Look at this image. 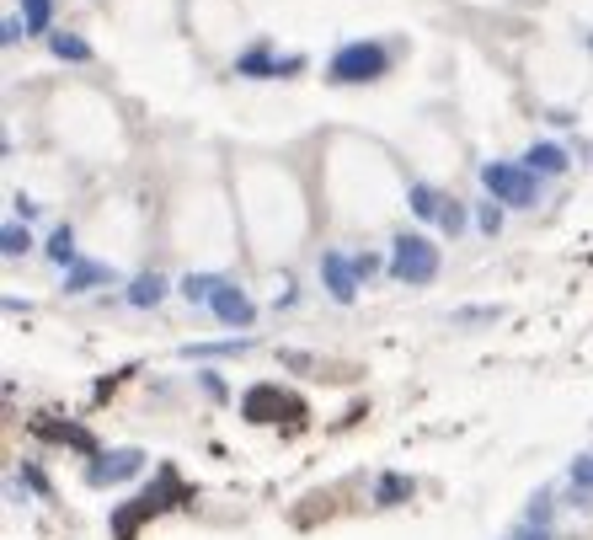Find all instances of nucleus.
Listing matches in <instances>:
<instances>
[{
	"label": "nucleus",
	"mask_w": 593,
	"mask_h": 540,
	"mask_svg": "<svg viewBox=\"0 0 593 540\" xmlns=\"http://www.w3.org/2000/svg\"><path fill=\"white\" fill-rule=\"evenodd\" d=\"M439 268H444V252H439V241H433L428 230H396V236H390V252H385L390 284L428 289L433 279H439Z\"/></svg>",
	"instance_id": "obj_1"
},
{
	"label": "nucleus",
	"mask_w": 593,
	"mask_h": 540,
	"mask_svg": "<svg viewBox=\"0 0 593 540\" xmlns=\"http://www.w3.org/2000/svg\"><path fill=\"white\" fill-rule=\"evenodd\" d=\"M390 75V49L380 38H348L326 59V81L332 86H374Z\"/></svg>",
	"instance_id": "obj_2"
},
{
	"label": "nucleus",
	"mask_w": 593,
	"mask_h": 540,
	"mask_svg": "<svg viewBox=\"0 0 593 540\" xmlns=\"http://www.w3.org/2000/svg\"><path fill=\"white\" fill-rule=\"evenodd\" d=\"M481 177V193L497 198L503 209H535L540 204V172H529L524 161H481L476 166Z\"/></svg>",
	"instance_id": "obj_3"
},
{
	"label": "nucleus",
	"mask_w": 593,
	"mask_h": 540,
	"mask_svg": "<svg viewBox=\"0 0 593 540\" xmlns=\"http://www.w3.org/2000/svg\"><path fill=\"white\" fill-rule=\"evenodd\" d=\"M241 75V81H300L305 75V54H278L268 38L252 43V49L236 54V65H230Z\"/></svg>",
	"instance_id": "obj_4"
},
{
	"label": "nucleus",
	"mask_w": 593,
	"mask_h": 540,
	"mask_svg": "<svg viewBox=\"0 0 593 540\" xmlns=\"http://www.w3.org/2000/svg\"><path fill=\"white\" fill-rule=\"evenodd\" d=\"M209 316L230 332H252L257 327V300L246 295V284L220 279V289H214V300H209Z\"/></svg>",
	"instance_id": "obj_5"
},
{
	"label": "nucleus",
	"mask_w": 593,
	"mask_h": 540,
	"mask_svg": "<svg viewBox=\"0 0 593 540\" xmlns=\"http://www.w3.org/2000/svg\"><path fill=\"white\" fill-rule=\"evenodd\" d=\"M145 466H150V455L129 444V450H113V455H91L86 460V482L91 487H123V482H134Z\"/></svg>",
	"instance_id": "obj_6"
},
{
	"label": "nucleus",
	"mask_w": 593,
	"mask_h": 540,
	"mask_svg": "<svg viewBox=\"0 0 593 540\" xmlns=\"http://www.w3.org/2000/svg\"><path fill=\"white\" fill-rule=\"evenodd\" d=\"M316 273H321V289L337 305H353L358 289H364V279H358V268H353V252H337V246L316 257Z\"/></svg>",
	"instance_id": "obj_7"
},
{
	"label": "nucleus",
	"mask_w": 593,
	"mask_h": 540,
	"mask_svg": "<svg viewBox=\"0 0 593 540\" xmlns=\"http://www.w3.org/2000/svg\"><path fill=\"white\" fill-rule=\"evenodd\" d=\"M102 284H118V268L113 262H102V257H81L75 268H65V295L75 300V295H91V289H102Z\"/></svg>",
	"instance_id": "obj_8"
},
{
	"label": "nucleus",
	"mask_w": 593,
	"mask_h": 540,
	"mask_svg": "<svg viewBox=\"0 0 593 540\" xmlns=\"http://www.w3.org/2000/svg\"><path fill=\"white\" fill-rule=\"evenodd\" d=\"M529 172H540V177H567L572 172V150L561 145V140H535V145H524V156H519Z\"/></svg>",
	"instance_id": "obj_9"
},
{
	"label": "nucleus",
	"mask_w": 593,
	"mask_h": 540,
	"mask_svg": "<svg viewBox=\"0 0 593 540\" xmlns=\"http://www.w3.org/2000/svg\"><path fill=\"white\" fill-rule=\"evenodd\" d=\"M171 289H177V284H171L166 273H150V268H145V273H134V279L123 284V300H129L134 311H155V305H161Z\"/></svg>",
	"instance_id": "obj_10"
},
{
	"label": "nucleus",
	"mask_w": 593,
	"mask_h": 540,
	"mask_svg": "<svg viewBox=\"0 0 593 540\" xmlns=\"http://www.w3.org/2000/svg\"><path fill=\"white\" fill-rule=\"evenodd\" d=\"M177 353L182 359H241V353H252V332H230L220 343H182Z\"/></svg>",
	"instance_id": "obj_11"
},
{
	"label": "nucleus",
	"mask_w": 593,
	"mask_h": 540,
	"mask_svg": "<svg viewBox=\"0 0 593 540\" xmlns=\"http://www.w3.org/2000/svg\"><path fill=\"white\" fill-rule=\"evenodd\" d=\"M444 204H449V193H439L433 182H407V209H412L423 225H439Z\"/></svg>",
	"instance_id": "obj_12"
},
{
	"label": "nucleus",
	"mask_w": 593,
	"mask_h": 540,
	"mask_svg": "<svg viewBox=\"0 0 593 540\" xmlns=\"http://www.w3.org/2000/svg\"><path fill=\"white\" fill-rule=\"evenodd\" d=\"M43 257H49L59 273H65V268H75V262H81V246H75V230H70V225H54V230H49V241H43Z\"/></svg>",
	"instance_id": "obj_13"
},
{
	"label": "nucleus",
	"mask_w": 593,
	"mask_h": 540,
	"mask_svg": "<svg viewBox=\"0 0 593 540\" xmlns=\"http://www.w3.org/2000/svg\"><path fill=\"white\" fill-rule=\"evenodd\" d=\"M43 43H49V54L65 59V65H86V59H91V43H86L81 33H70V27H54Z\"/></svg>",
	"instance_id": "obj_14"
},
{
	"label": "nucleus",
	"mask_w": 593,
	"mask_h": 540,
	"mask_svg": "<svg viewBox=\"0 0 593 540\" xmlns=\"http://www.w3.org/2000/svg\"><path fill=\"white\" fill-rule=\"evenodd\" d=\"M220 279H225V273H182V279H177V295H182L187 305H204V311H209V300H214V289H220Z\"/></svg>",
	"instance_id": "obj_15"
},
{
	"label": "nucleus",
	"mask_w": 593,
	"mask_h": 540,
	"mask_svg": "<svg viewBox=\"0 0 593 540\" xmlns=\"http://www.w3.org/2000/svg\"><path fill=\"white\" fill-rule=\"evenodd\" d=\"M407 498H412V476H401V471H380V476H374V503H380V508H396Z\"/></svg>",
	"instance_id": "obj_16"
},
{
	"label": "nucleus",
	"mask_w": 593,
	"mask_h": 540,
	"mask_svg": "<svg viewBox=\"0 0 593 540\" xmlns=\"http://www.w3.org/2000/svg\"><path fill=\"white\" fill-rule=\"evenodd\" d=\"M503 204L497 198H476V209H471V225H476V236H487V241H497L503 236Z\"/></svg>",
	"instance_id": "obj_17"
},
{
	"label": "nucleus",
	"mask_w": 593,
	"mask_h": 540,
	"mask_svg": "<svg viewBox=\"0 0 593 540\" xmlns=\"http://www.w3.org/2000/svg\"><path fill=\"white\" fill-rule=\"evenodd\" d=\"M27 252H33V230H27V220H6V225H0V257L17 262Z\"/></svg>",
	"instance_id": "obj_18"
},
{
	"label": "nucleus",
	"mask_w": 593,
	"mask_h": 540,
	"mask_svg": "<svg viewBox=\"0 0 593 540\" xmlns=\"http://www.w3.org/2000/svg\"><path fill=\"white\" fill-rule=\"evenodd\" d=\"M17 11H22L27 33H38V38L54 33V0H17Z\"/></svg>",
	"instance_id": "obj_19"
},
{
	"label": "nucleus",
	"mask_w": 593,
	"mask_h": 540,
	"mask_svg": "<svg viewBox=\"0 0 593 540\" xmlns=\"http://www.w3.org/2000/svg\"><path fill=\"white\" fill-rule=\"evenodd\" d=\"M465 225H471V209H465L460 198H449L444 214H439V230H444L449 241H460V236H465Z\"/></svg>",
	"instance_id": "obj_20"
},
{
	"label": "nucleus",
	"mask_w": 593,
	"mask_h": 540,
	"mask_svg": "<svg viewBox=\"0 0 593 540\" xmlns=\"http://www.w3.org/2000/svg\"><path fill=\"white\" fill-rule=\"evenodd\" d=\"M551 519H556V498L551 492H535V498L524 503V524H545V530H551Z\"/></svg>",
	"instance_id": "obj_21"
},
{
	"label": "nucleus",
	"mask_w": 593,
	"mask_h": 540,
	"mask_svg": "<svg viewBox=\"0 0 593 540\" xmlns=\"http://www.w3.org/2000/svg\"><path fill=\"white\" fill-rule=\"evenodd\" d=\"M567 482H572V487H583V492H593V455H572Z\"/></svg>",
	"instance_id": "obj_22"
},
{
	"label": "nucleus",
	"mask_w": 593,
	"mask_h": 540,
	"mask_svg": "<svg viewBox=\"0 0 593 540\" xmlns=\"http://www.w3.org/2000/svg\"><path fill=\"white\" fill-rule=\"evenodd\" d=\"M508 311L503 305H465V311H455V321H503Z\"/></svg>",
	"instance_id": "obj_23"
},
{
	"label": "nucleus",
	"mask_w": 593,
	"mask_h": 540,
	"mask_svg": "<svg viewBox=\"0 0 593 540\" xmlns=\"http://www.w3.org/2000/svg\"><path fill=\"white\" fill-rule=\"evenodd\" d=\"M353 268H358V279H364V284H369V279H374V273H380V268H385V257H380V252H353Z\"/></svg>",
	"instance_id": "obj_24"
},
{
	"label": "nucleus",
	"mask_w": 593,
	"mask_h": 540,
	"mask_svg": "<svg viewBox=\"0 0 593 540\" xmlns=\"http://www.w3.org/2000/svg\"><path fill=\"white\" fill-rule=\"evenodd\" d=\"M22 482H27V487H33V492H38V498H54V487H49V476H43L38 466H22Z\"/></svg>",
	"instance_id": "obj_25"
},
{
	"label": "nucleus",
	"mask_w": 593,
	"mask_h": 540,
	"mask_svg": "<svg viewBox=\"0 0 593 540\" xmlns=\"http://www.w3.org/2000/svg\"><path fill=\"white\" fill-rule=\"evenodd\" d=\"M11 209H17V220H27V225L38 220V198H27V193H11Z\"/></svg>",
	"instance_id": "obj_26"
},
{
	"label": "nucleus",
	"mask_w": 593,
	"mask_h": 540,
	"mask_svg": "<svg viewBox=\"0 0 593 540\" xmlns=\"http://www.w3.org/2000/svg\"><path fill=\"white\" fill-rule=\"evenodd\" d=\"M27 33V22H22V11H17V17H6V22H0V43H6V49H11V43H17Z\"/></svg>",
	"instance_id": "obj_27"
},
{
	"label": "nucleus",
	"mask_w": 593,
	"mask_h": 540,
	"mask_svg": "<svg viewBox=\"0 0 593 540\" xmlns=\"http://www.w3.org/2000/svg\"><path fill=\"white\" fill-rule=\"evenodd\" d=\"M198 385H204V391H209L214 401H225V396H230V391H225V380L214 375V369H204V375H198Z\"/></svg>",
	"instance_id": "obj_28"
},
{
	"label": "nucleus",
	"mask_w": 593,
	"mask_h": 540,
	"mask_svg": "<svg viewBox=\"0 0 593 540\" xmlns=\"http://www.w3.org/2000/svg\"><path fill=\"white\" fill-rule=\"evenodd\" d=\"M513 540H556V535L545 530V524H519V530H513Z\"/></svg>",
	"instance_id": "obj_29"
},
{
	"label": "nucleus",
	"mask_w": 593,
	"mask_h": 540,
	"mask_svg": "<svg viewBox=\"0 0 593 540\" xmlns=\"http://www.w3.org/2000/svg\"><path fill=\"white\" fill-rule=\"evenodd\" d=\"M588 49H593V38H588Z\"/></svg>",
	"instance_id": "obj_30"
}]
</instances>
